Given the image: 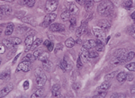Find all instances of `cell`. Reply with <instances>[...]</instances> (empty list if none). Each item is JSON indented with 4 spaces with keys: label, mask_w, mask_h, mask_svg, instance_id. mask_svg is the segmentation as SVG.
Segmentation results:
<instances>
[{
    "label": "cell",
    "mask_w": 135,
    "mask_h": 98,
    "mask_svg": "<svg viewBox=\"0 0 135 98\" xmlns=\"http://www.w3.org/2000/svg\"><path fill=\"white\" fill-rule=\"evenodd\" d=\"M98 13L102 16H108L112 14L113 10V5L111 1H102L98 5Z\"/></svg>",
    "instance_id": "obj_1"
},
{
    "label": "cell",
    "mask_w": 135,
    "mask_h": 98,
    "mask_svg": "<svg viewBox=\"0 0 135 98\" xmlns=\"http://www.w3.org/2000/svg\"><path fill=\"white\" fill-rule=\"evenodd\" d=\"M35 77H36V83L39 86L42 87L45 85L47 81V77L44 74L41 69H35Z\"/></svg>",
    "instance_id": "obj_2"
},
{
    "label": "cell",
    "mask_w": 135,
    "mask_h": 98,
    "mask_svg": "<svg viewBox=\"0 0 135 98\" xmlns=\"http://www.w3.org/2000/svg\"><path fill=\"white\" fill-rule=\"evenodd\" d=\"M57 17V14H53V13H51V14H47L46 16H45L44 20H43L42 24H41V25L43 26V27H47V26H50L51 24H53V22L55 21Z\"/></svg>",
    "instance_id": "obj_3"
},
{
    "label": "cell",
    "mask_w": 135,
    "mask_h": 98,
    "mask_svg": "<svg viewBox=\"0 0 135 98\" xmlns=\"http://www.w3.org/2000/svg\"><path fill=\"white\" fill-rule=\"evenodd\" d=\"M59 2L58 0H48L46 2V10L48 12L52 13L53 11H55L58 7Z\"/></svg>",
    "instance_id": "obj_4"
},
{
    "label": "cell",
    "mask_w": 135,
    "mask_h": 98,
    "mask_svg": "<svg viewBox=\"0 0 135 98\" xmlns=\"http://www.w3.org/2000/svg\"><path fill=\"white\" fill-rule=\"evenodd\" d=\"M31 69V62L28 61H23L19 64L18 67L16 69V72L18 71H24V72H28Z\"/></svg>",
    "instance_id": "obj_5"
},
{
    "label": "cell",
    "mask_w": 135,
    "mask_h": 98,
    "mask_svg": "<svg viewBox=\"0 0 135 98\" xmlns=\"http://www.w3.org/2000/svg\"><path fill=\"white\" fill-rule=\"evenodd\" d=\"M93 33H94L95 36L99 40H104L106 37L105 32L104 30L100 29V28H96V27L93 28Z\"/></svg>",
    "instance_id": "obj_6"
},
{
    "label": "cell",
    "mask_w": 135,
    "mask_h": 98,
    "mask_svg": "<svg viewBox=\"0 0 135 98\" xmlns=\"http://www.w3.org/2000/svg\"><path fill=\"white\" fill-rule=\"evenodd\" d=\"M87 31V22H84L83 24H81V25L76 31V34L77 37H81L82 35H84Z\"/></svg>",
    "instance_id": "obj_7"
},
{
    "label": "cell",
    "mask_w": 135,
    "mask_h": 98,
    "mask_svg": "<svg viewBox=\"0 0 135 98\" xmlns=\"http://www.w3.org/2000/svg\"><path fill=\"white\" fill-rule=\"evenodd\" d=\"M79 59H81V61L83 63H86L87 62V60L89 59V56H88V50L85 47H82L80 50V56H79Z\"/></svg>",
    "instance_id": "obj_8"
},
{
    "label": "cell",
    "mask_w": 135,
    "mask_h": 98,
    "mask_svg": "<svg viewBox=\"0 0 135 98\" xmlns=\"http://www.w3.org/2000/svg\"><path fill=\"white\" fill-rule=\"evenodd\" d=\"M33 34L30 33L25 38V41H24V43H25V51H28V50H31L32 44L33 43Z\"/></svg>",
    "instance_id": "obj_9"
},
{
    "label": "cell",
    "mask_w": 135,
    "mask_h": 98,
    "mask_svg": "<svg viewBox=\"0 0 135 98\" xmlns=\"http://www.w3.org/2000/svg\"><path fill=\"white\" fill-rule=\"evenodd\" d=\"M66 7H67V10L68 12H70L71 14H77L79 13V8L75 5V4L71 3V2H68L66 4Z\"/></svg>",
    "instance_id": "obj_10"
},
{
    "label": "cell",
    "mask_w": 135,
    "mask_h": 98,
    "mask_svg": "<svg viewBox=\"0 0 135 98\" xmlns=\"http://www.w3.org/2000/svg\"><path fill=\"white\" fill-rule=\"evenodd\" d=\"M65 29V26L60 24H52L50 25V30L51 32H62Z\"/></svg>",
    "instance_id": "obj_11"
},
{
    "label": "cell",
    "mask_w": 135,
    "mask_h": 98,
    "mask_svg": "<svg viewBox=\"0 0 135 98\" xmlns=\"http://www.w3.org/2000/svg\"><path fill=\"white\" fill-rule=\"evenodd\" d=\"M13 87H14V86H13V85L12 84H9V85H7L5 87H4L3 89L0 90V97L5 96L7 94L10 93V91H12Z\"/></svg>",
    "instance_id": "obj_12"
},
{
    "label": "cell",
    "mask_w": 135,
    "mask_h": 98,
    "mask_svg": "<svg viewBox=\"0 0 135 98\" xmlns=\"http://www.w3.org/2000/svg\"><path fill=\"white\" fill-rule=\"evenodd\" d=\"M96 41H94V40H87V41H83V47L87 48V50L96 48Z\"/></svg>",
    "instance_id": "obj_13"
},
{
    "label": "cell",
    "mask_w": 135,
    "mask_h": 98,
    "mask_svg": "<svg viewBox=\"0 0 135 98\" xmlns=\"http://www.w3.org/2000/svg\"><path fill=\"white\" fill-rule=\"evenodd\" d=\"M98 26H100L103 29H108V28L111 27V24L109 22V21L107 20H100L97 22Z\"/></svg>",
    "instance_id": "obj_14"
},
{
    "label": "cell",
    "mask_w": 135,
    "mask_h": 98,
    "mask_svg": "<svg viewBox=\"0 0 135 98\" xmlns=\"http://www.w3.org/2000/svg\"><path fill=\"white\" fill-rule=\"evenodd\" d=\"M110 86H111V82L110 81H105V82H104L103 84L100 86V87L98 88L97 91L98 92H102V91H106V90H108L110 88Z\"/></svg>",
    "instance_id": "obj_15"
},
{
    "label": "cell",
    "mask_w": 135,
    "mask_h": 98,
    "mask_svg": "<svg viewBox=\"0 0 135 98\" xmlns=\"http://www.w3.org/2000/svg\"><path fill=\"white\" fill-rule=\"evenodd\" d=\"M13 31H14V24H13V22H9V24H7L6 27H5V34L6 35V36H9V35L12 34Z\"/></svg>",
    "instance_id": "obj_16"
},
{
    "label": "cell",
    "mask_w": 135,
    "mask_h": 98,
    "mask_svg": "<svg viewBox=\"0 0 135 98\" xmlns=\"http://www.w3.org/2000/svg\"><path fill=\"white\" fill-rule=\"evenodd\" d=\"M60 17H61V20L63 21V22H67V21H69L70 18H71V14H70V12H68L67 10L62 13Z\"/></svg>",
    "instance_id": "obj_17"
},
{
    "label": "cell",
    "mask_w": 135,
    "mask_h": 98,
    "mask_svg": "<svg viewBox=\"0 0 135 98\" xmlns=\"http://www.w3.org/2000/svg\"><path fill=\"white\" fill-rule=\"evenodd\" d=\"M96 48L97 51H104V44L102 42V40H96Z\"/></svg>",
    "instance_id": "obj_18"
},
{
    "label": "cell",
    "mask_w": 135,
    "mask_h": 98,
    "mask_svg": "<svg viewBox=\"0 0 135 98\" xmlns=\"http://www.w3.org/2000/svg\"><path fill=\"white\" fill-rule=\"evenodd\" d=\"M28 30H29V28H28L27 26L18 25L16 27V33H18V34H23V33H24L25 32H27Z\"/></svg>",
    "instance_id": "obj_19"
},
{
    "label": "cell",
    "mask_w": 135,
    "mask_h": 98,
    "mask_svg": "<svg viewBox=\"0 0 135 98\" xmlns=\"http://www.w3.org/2000/svg\"><path fill=\"white\" fill-rule=\"evenodd\" d=\"M43 95V88L41 86H40V88H38L35 92L33 93V95H32L33 98H38V97H41Z\"/></svg>",
    "instance_id": "obj_20"
},
{
    "label": "cell",
    "mask_w": 135,
    "mask_h": 98,
    "mask_svg": "<svg viewBox=\"0 0 135 98\" xmlns=\"http://www.w3.org/2000/svg\"><path fill=\"white\" fill-rule=\"evenodd\" d=\"M93 5H94V2L93 0H87L85 3V8L87 12H89V11L92 10L93 8Z\"/></svg>",
    "instance_id": "obj_21"
},
{
    "label": "cell",
    "mask_w": 135,
    "mask_h": 98,
    "mask_svg": "<svg viewBox=\"0 0 135 98\" xmlns=\"http://www.w3.org/2000/svg\"><path fill=\"white\" fill-rule=\"evenodd\" d=\"M111 64H112V65H113V66H117V65H119V64H122L121 57L115 55L113 59H111Z\"/></svg>",
    "instance_id": "obj_22"
},
{
    "label": "cell",
    "mask_w": 135,
    "mask_h": 98,
    "mask_svg": "<svg viewBox=\"0 0 135 98\" xmlns=\"http://www.w3.org/2000/svg\"><path fill=\"white\" fill-rule=\"evenodd\" d=\"M126 78H127V74L124 72H121L118 74V76H117V81H118L119 83H123L125 80H126Z\"/></svg>",
    "instance_id": "obj_23"
},
{
    "label": "cell",
    "mask_w": 135,
    "mask_h": 98,
    "mask_svg": "<svg viewBox=\"0 0 135 98\" xmlns=\"http://www.w3.org/2000/svg\"><path fill=\"white\" fill-rule=\"evenodd\" d=\"M35 59H36V58L34 57L33 54L29 53V54H27L24 59H23V61H28V62H31L32 63V62H33Z\"/></svg>",
    "instance_id": "obj_24"
},
{
    "label": "cell",
    "mask_w": 135,
    "mask_h": 98,
    "mask_svg": "<svg viewBox=\"0 0 135 98\" xmlns=\"http://www.w3.org/2000/svg\"><path fill=\"white\" fill-rule=\"evenodd\" d=\"M2 43L5 45V47H6V48H8V49H13V48H14V46H15V45L13 44L12 42H11V41L9 39L8 40H6V39L3 40Z\"/></svg>",
    "instance_id": "obj_25"
},
{
    "label": "cell",
    "mask_w": 135,
    "mask_h": 98,
    "mask_svg": "<svg viewBox=\"0 0 135 98\" xmlns=\"http://www.w3.org/2000/svg\"><path fill=\"white\" fill-rule=\"evenodd\" d=\"M75 43H76V41H74L73 38H68L67 41H65V45L68 47V48H72V47H74Z\"/></svg>",
    "instance_id": "obj_26"
},
{
    "label": "cell",
    "mask_w": 135,
    "mask_h": 98,
    "mask_svg": "<svg viewBox=\"0 0 135 98\" xmlns=\"http://www.w3.org/2000/svg\"><path fill=\"white\" fill-rule=\"evenodd\" d=\"M10 78V72H2L0 73V79L1 80H7V79Z\"/></svg>",
    "instance_id": "obj_27"
},
{
    "label": "cell",
    "mask_w": 135,
    "mask_h": 98,
    "mask_svg": "<svg viewBox=\"0 0 135 98\" xmlns=\"http://www.w3.org/2000/svg\"><path fill=\"white\" fill-rule=\"evenodd\" d=\"M48 58H49L48 53H46V52H41V53L40 54L39 57H38V59L43 62V61H46V60H48Z\"/></svg>",
    "instance_id": "obj_28"
},
{
    "label": "cell",
    "mask_w": 135,
    "mask_h": 98,
    "mask_svg": "<svg viewBox=\"0 0 135 98\" xmlns=\"http://www.w3.org/2000/svg\"><path fill=\"white\" fill-rule=\"evenodd\" d=\"M123 5L126 9H130L132 7V2L131 0H123Z\"/></svg>",
    "instance_id": "obj_29"
},
{
    "label": "cell",
    "mask_w": 135,
    "mask_h": 98,
    "mask_svg": "<svg viewBox=\"0 0 135 98\" xmlns=\"http://www.w3.org/2000/svg\"><path fill=\"white\" fill-rule=\"evenodd\" d=\"M23 22H28V24H33V22H35V19H34L33 17H32V16H26V17H24L22 19Z\"/></svg>",
    "instance_id": "obj_30"
},
{
    "label": "cell",
    "mask_w": 135,
    "mask_h": 98,
    "mask_svg": "<svg viewBox=\"0 0 135 98\" xmlns=\"http://www.w3.org/2000/svg\"><path fill=\"white\" fill-rule=\"evenodd\" d=\"M128 33L135 40V24L130 26V27L128 28Z\"/></svg>",
    "instance_id": "obj_31"
},
{
    "label": "cell",
    "mask_w": 135,
    "mask_h": 98,
    "mask_svg": "<svg viewBox=\"0 0 135 98\" xmlns=\"http://www.w3.org/2000/svg\"><path fill=\"white\" fill-rule=\"evenodd\" d=\"M11 41V42L13 43V44L15 45V46H17V45H19L21 43V39L20 38H17V37H13V38H10L9 39Z\"/></svg>",
    "instance_id": "obj_32"
},
{
    "label": "cell",
    "mask_w": 135,
    "mask_h": 98,
    "mask_svg": "<svg viewBox=\"0 0 135 98\" xmlns=\"http://www.w3.org/2000/svg\"><path fill=\"white\" fill-rule=\"evenodd\" d=\"M41 43V39H37L33 43V45H32L31 47V50H33L34 49H36L38 46H40V44Z\"/></svg>",
    "instance_id": "obj_33"
},
{
    "label": "cell",
    "mask_w": 135,
    "mask_h": 98,
    "mask_svg": "<svg viewBox=\"0 0 135 98\" xmlns=\"http://www.w3.org/2000/svg\"><path fill=\"white\" fill-rule=\"evenodd\" d=\"M35 4V0H24V5H27L28 7H33Z\"/></svg>",
    "instance_id": "obj_34"
},
{
    "label": "cell",
    "mask_w": 135,
    "mask_h": 98,
    "mask_svg": "<svg viewBox=\"0 0 135 98\" xmlns=\"http://www.w3.org/2000/svg\"><path fill=\"white\" fill-rule=\"evenodd\" d=\"M126 69L130 71H135V62H131V63L127 64L126 66Z\"/></svg>",
    "instance_id": "obj_35"
},
{
    "label": "cell",
    "mask_w": 135,
    "mask_h": 98,
    "mask_svg": "<svg viewBox=\"0 0 135 98\" xmlns=\"http://www.w3.org/2000/svg\"><path fill=\"white\" fill-rule=\"evenodd\" d=\"M88 56L89 59H95V58L98 57V53L96 51H94V50H90V51H88Z\"/></svg>",
    "instance_id": "obj_36"
},
{
    "label": "cell",
    "mask_w": 135,
    "mask_h": 98,
    "mask_svg": "<svg viewBox=\"0 0 135 98\" xmlns=\"http://www.w3.org/2000/svg\"><path fill=\"white\" fill-rule=\"evenodd\" d=\"M52 67V64L51 62H50L49 60H46V61H43V67L46 69V70H49L51 67Z\"/></svg>",
    "instance_id": "obj_37"
},
{
    "label": "cell",
    "mask_w": 135,
    "mask_h": 98,
    "mask_svg": "<svg viewBox=\"0 0 135 98\" xmlns=\"http://www.w3.org/2000/svg\"><path fill=\"white\" fill-rule=\"evenodd\" d=\"M117 72H112L111 74H108V75H106L105 77H104V80H106V81H110V80H112L113 78H115V74H116Z\"/></svg>",
    "instance_id": "obj_38"
},
{
    "label": "cell",
    "mask_w": 135,
    "mask_h": 98,
    "mask_svg": "<svg viewBox=\"0 0 135 98\" xmlns=\"http://www.w3.org/2000/svg\"><path fill=\"white\" fill-rule=\"evenodd\" d=\"M4 9H5V14H10L11 13H12V7L9 6V5H3Z\"/></svg>",
    "instance_id": "obj_39"
},
{
    "label": "cell",
    "mask_w": 135,
    "mask_h": 98,
    "mask_svg": "<svg viewBox=\"0 0 135 98\" xmlns=\"http://www.w3.org/2000/svg\"><path fill=\"white\" fill-rule=\"evenodd\" d=\"M134 56H135L134 51L128 52V53H127V61H131V60H132L134 58Z\"/></svg>",
    "instance_id": "obj_40"
},
{
    "label": "cell",
    "mask_w": 135,
    "mask_h": 98,
    "mask_svg": "<svg viewBox=\"0 0 135 98\" xmlns=\"http://www.w3.org/2000/svg\"><path fill=\"white\" fill-rule=\"evenodd\" d=\"M5 16V9H4L3 5L0 6V19H3V17Z\"/></svg>",
    "instance_id": "obj_41"
},
{
    "label": "cell",
    "mask_w": 135,
    "mask_h": 98,
    "mask_svg": "<svg viewBox=\"0 0 135 98\" xmlns=\"http://www.w3.org/2000/svg\"><path fill=\"white\" fill-rule=\"evenodd\" d=\"M60 86H59V85H54V86H52V87H51V92L60 91Z\"/></svg>",
    "instance_id": "obj_42"
},
{
    "label": "cell",
    "mask_w": 135,
    "mask_h": 98,
    "mask_svg": "<svg viewBox=\"0 0 135 98\" xmlns=\"http://www.w3.org/2000/svg\"><path fill=\"white\" fill-rule=\"evenodd\" d=\"M41 52H42V50H36L35 51L33 52V55H34V57H35L36 59H38V57H39V56H40V54H41Z\"/></svg>",
    "instance_id": "obj_43"
},
{
    "label": "cell",
    "mask_w": 135,
    "mask_h": 98,
    "mask_svg": "<svg viewBox=\"0 0 135 98\" xmlns=\"http://www.w3.org/2000/svg\"><path fill=\"white\" fill-rule=\"evenodd\" d=\"M51 93H52V96L53 97H60V96H61V94H60V91L51 92Z\"/></svg>",
    "instance_id": "obj_44"
},
{
    "label": "cell",
    "mask_w": 135,
    "mask_h": 98,
    "mask_svg": "<svg viewBox=\"0 0 135 98\" xmlns=\"http://www.w3.org/2000/svg\"><path fill=\"white\" fill-rule=\"evenodd\" d=\"M5 51V47L3 43H0V54H3Z\"/></svg>",
    "instance_id": "obj_45"
},
{
    "label": "cell",
    "mask_w": 135,
    "mask_h": 98,
    "mask_svg": "<svg viewBox=\"0 0 135 98\" xmlns=\"http://www.w3.org/2000/svg\"><path fill=\"white\" fill-rule=\"evenodd\" d=\"M69 21H70V25H76L77 24V20H76L75 17H71Z\"/></svg>",
    "instance_id": "obj_46"
},
{
    "label": "cell",
    "mask_w": 135,
    "mask_h": 98,
    "mask_svg": "<svg viewBox=\"0 0 135 98\" xmlns=\"http://www.w3.org/2000/svg\"><path fill=\"white\" fill-rule=\"evenodd\" d=\"M77 67H79V69H81V67H83V62L81 61V59H77Z\"/></svg>",
    "instance_id": "obj_47"
},
{
    "label": "cell",
    "mask_w": 135,
    "mask_h": 98,
    "mask_svg": "<svg viewBox=\"0 0 135 98\" xmlns=\"http://www.w3.org/2000/svg\"><path fill=\"white\" fill-rule=\"evenodd\" d=\"M123 94H113V95H111L112 98H115V97H125V95H122Z\"/></svg>",
    "instance_id": "obj_48"
},
{
    "label": "cell",
    "mask_w": 135,
    "mask_h": 98,
    "mask_svg": "<svg viewBox=\"0 0 135 98\" xmlns=\"http://www.w3.org/2000/svg\"><path fill=\"white\" fill-rule=\"evenodd\" d=\"M24 88L25 90H27L28 88H29V81H28V80H26L25 82L24 83Z\"/></svg>",
    "instance_id": "obj_49"
},
{
    "label": "cell",
    "mask_w": 135,
    "mask_h": 98,
    "mask_svg": "<svg viewBox=\"0 0 135 98\" xmlns=\"http://www.w3.org/2000/svg\"><path fill=\"white\" fill-rule=\"evenodd\" d=\"M126 79L128 81H132L133 80V76H132V74H129V75H127V78Z\"/></svg>",
    "instance_id": "obj_50"
},
{
    "label": "cell",
    "mask_w": 135,
    "mask_h": 98,
    "mask_svg": "<svg viewBox=\"0 0 135 98\" xmlns=\"http://www.w3.org/2000/svg\"><path fill=\"white\" fill-rule=\"evenodd\" d=\"M47 48H48V50L49 51H52V50H53V48H54V45H53V43H50V45H49L48 47H47Z\"/></svg>",
    "instance_id": "obj_51"
},
{
    "label": "cell",
    "mask_w": 135,
    "mask_h": 98,
    "mask_svg": "<svg viewBox=\"0 0 135 98\" xmlns=\"http://www.w3.org/2000/svg\"><path fill=\"white\" fill-rule=\"evenodd\" d=\"M86 1L87 0H76V2H77V4H79V5H85V3H86Z\"/></svg>",
    "instance_id": "obj_52"
},
{
    "label": "cell",
    "mask_w": 135,
    "mask_h": 98,
    "mask_svg": "<svg viewBox=\"0 0 135 98\" xmlns=\"http://www.w3.org/2000/svg\"><path fill=\"white\" fill-rule=\"evenodd\" d=\"M50 43H51V41H49V40H46V41L43 42V45H44V46H46V47H48L49 45H50Z\"/></svg>",
    "instance_id": "obj_53"
},
{
    "label": "cell",
    "mask_w": 135,
    "mask_h": 98,
    "mask_svg": "<svg viewBox=\"0 0 135 98\" xmlns=\"http://www.w3.org/2000/svg\"><path fill=\"white\" fill-rule=\"evenodd\" d=\"M59 50H62V45L60 44V43H59L58 44V46H57V49H56V50L58 51Z\"/></svg>",
    "instance_id": "obj_54"
},
{
    "label": "cell",
    "mask_w": 135,
    "mask_h": 98,
    "mask_svg": "<svg viewBox=\"0 0 135 98\" xmlns=\"http://www.w3.org/2000/svg\"><path fill=\"white\" fill-rule=\"evenodd\" d=\"M131 93L133 94V95H135V86L132 87V89H131Z\"/></svg>",
    "instance_id": "obj_55"
},
{
    "label": "cell",
    "mask_w": 135,
    "mask_h": 98,
    "mask_svg": "<svg viewBox=\"0 0 135 98\" xmlns=\"http://www.w3.org/2000/svg\"><path fill=\"white\" fill-rule=\"evenodd\" d=\"M74 30H76V25H70V31L73 32Z\"/></svg>",
    "instance_id": "obj_56"
},
{
    "label": "cell",
    "mask_w": 135,
    "mask_h": 98,
    "mask_svg": "<svg viewBox=\"0 0 135 98\" xmlns=\"http://www.w3.org/2000/svg\"><path fill=\"white\" fill-rule=\"evenodd\" d=\"M79 84H77V85H74V89H79Z\"/></svg>",
    "instance_id": "obj_57"
},
{
    "label": "cell",
    "mask_w": 135,
    "mask_h": 98,
    "mask_svg": "<svg viewBox=\"0 0 135 98\" xmlns=\"http://www.w3.org/2000/svg\"><path fill=\"white\" fill-rule=\"evenodd\" d=\"M132 16V20H133L134 22H135V12H133V13H132V16Z\"/></svg>",
    "instance_id": "obj_58"
},
{
    "label": "cell",
    "mask_w": 135,
    "mask_h": 98,
    "mask_svg": "<svg viewBox=\"0 0 135 98\" xmlns=\"http://www.w3.org/2000/svg\"><path fill=\"white\" fill-rule=\"evenodd\" d=\"M19 56H20V54H18V55H17L16 57V59H15V60H14V63H16V59H18V58H19Z\"/></svg>",
    "instance_id": "obj_59"
},
{
    "label": "cell",
    "mask_w": 135,
    "mask_h": 98,
    "mask_svg": "<svg viewBox=\"0 0 135 98\" xmlns=\"http://www.w3.org/2000/svg\"><path fill=\"white\" fill-rule=\"evenodd\" d=\"M2 1H5V2H13L15 0H2Z\"/></svg>",
    "instance_id": "obj_60"
},
{
    "label": "cell",
    "mask_w": 135,
    "mask_h": 98,
    "mask_svg": "<svg viewBox=\"0 0 135 98\" xmlns=\"http://www.w3.org/2000/svg\"><path fill=\"white\" fill-rule=\"evenodd\" d=\"M76 42H77V43H82V41H81L80 40H77V41H76Z\"/></svg>",
    "instance_id": "obj_61"
},
{
    "label": "cell",
    "mask_w": 135,
    "mask_h": 98,
    "mask_svg": "<svg viewBox=\"0 0 135 98\" xmlns=\"http://www.w3.org/2000/svg\"><path fill=\"white\" fill-rule=\"evenodd\" d=\"M101 0H93V2H100Z\"/></svg>",
    "instance_id": "obj_62"
},
{
    "label": "cell",
    "mask_w": 135,
    "mask_h": 98,
    "mask_svg": "<svg viewBox=\"0 0 135 98\" xmlns=\"http://www.w3.org/2000/svg\"><path fill=\"white\" fill-rule=\"evenodd\" d=\"M1 33H2V29L0 28V36H1Z\"/></svg>",
    "instance_id": "obj_63"
},
{
    "label": "cell",
    "mask_w": 135,
    "mask_h": 98,
    "mask_svg": "<svg viewBox=\"0 0 135 98\" xmlns=\"http://www.w3.org/2000/svg\"><path fill=\"white\" fill-rule=\"evenodd\" d=\"M0 64H1V59H0Z\"/></svg>",
    "instance_id": "obj_64"
}]
</instances>
